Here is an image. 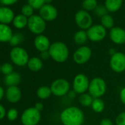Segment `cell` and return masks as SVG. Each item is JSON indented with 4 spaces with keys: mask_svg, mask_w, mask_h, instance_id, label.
<instances>
[{
    "mask_svg": "<svg viewBox=\"0 0 125 125\" xmlns=\"http://www.w3.org/2000/svg\"><path fill=\"white\" fill-rule=\"evenodd\" d=\"M60 120L62 125H83L85 121V114L80 107L70 106L61 111Z\"/></svg>",
    "mask_w": 125,
    "mask_h": 125,
    "instance_id": "6da1fadb",
    "label": "cell"
},
{
    "mask_svg": "<svg viewBox=\"0 0 125 125\" xmlns=\"http://www.w3.org/2000/svg\"><path fill=\"white\" fill-rule=\"evenodd\" d=\"M48 52L50 58L58 63L65 62L69 57V49L67 45L61 41H56L51 43Z\"/></svg>",
    "mask_w": 125,
    "mask_h": 125,
    "instance_id": "7a4b0ae2",
    "label": "cell"
},
{
    "mask_svg": "<svg viewBox=\"0 0 125 125\" xmlns=\"http://www.w3.org/2000/svg\"><path fill=\"white\" fill-rule=\"evenodd\" d=\"M107 91V83L104 79L99 77L93 78L90 81L88 93L94 98H101Z\"/></svg>",
    "mask_w": 125,
    "mask_h": 125,
    "instance_id": "3957f363",
    "label": "cell"
},
{
    "mask_svg": "<svg viewBox=\"0 0 125 125\" xmlns=\"http://www.w3.org/2000/svg\"><path fill=\"white\" fill-rule=\"evenodd\" d=\"M50 88L52 95L57 97H62L69 93L71 90V84L66 79L58 78L52 83Z\"/></svg>",
    "mask_w": 125,
    "mask_h": 125,
    "instance_id": "277c9868",
    "label": "cell"
},
{
    "mask_svg": "<svg viewBox=\"0 0 125 125\" xmlns=\"http://www.w3.org/2000/svg\"><path fill=\"white\" fill-rule=\"evenodd\" d=\"M10 57L13 62L18 66H24L27 65L30 60L27 52L21 47H14L11 49Z\"/></svg>",
    "mask_w": 125,
    "mask_h": 125,
    "instance_id": "5b68a950",
    "label": "cell"
},
{
    "mask_svg": "<svg viewBox=\"0 0 125 125\" xmlns=\"http://www.w3.org/2000/svg\"><path fill=\"white\" fill-rule=\"evenodd\" d=\"M41 118V114L35 107L26 109L21 117L23 125H37Z\"/></svg>",
    "mask_w": 125,
    "mask_h": 125,
    "instance_id": "8992f818",
    "label": "cell"
},
{
    "mask_svg": "<svg viewBox=\"0 0 125 125\" xmlns=\"http://www.w3.org/2000/svg\"><path fill=\"white\" fill-rule=\"evenodd\" d=\"M90 81L91 80H89L88 77L85 74H77L73 80L72 90L79 95L87 93L88 91Z\"/></svg>",
    "mask_w": 125,
    "mask_h": 125,
    "instance_id": "52a82bcc",
    "label": "cell"
},
{
    "mask_svg": "<svg viewBox=\"0 0 125 125\" xmlns=\"http://www.w3.org/2000/svg\"><path fill=\"white\" fill-rule=\"evenodd\" d=\"M110 67L115 73H123L125 72V54L121 52H116L110 56Z\"/></svg>",
    "mask_w": 125,
    "mask_h": 125,
    "instance_id": "ba28073f",
    "label": "cell"
},
{
    "mask_svg": "<svg viewBox=\"0 0 125 125\" xmlns=\"http://www.w3.org/2000/svg\"><path fill=\"white\" fill-rule=\"evenodd\" d=\"M27 27L31 32L35 35H42L46 27V21L38 15H33L28 18Z\"/></svg>",
    "mask_w": 125,
    "mask_h": 125,
    "instance_id": "9c48e42d",
    "label": "cell"
},
{
    "mask_svg": "<svg viewBox=\"0 0 125 125\" xmlns=\"http://www.w3.org/2000/svg\"><path fill=\"white\" fill-rule=\"evenodd\" d=\"M92 56V51L87 46H81L73 54V60L77 65H83L88 62Z\"/></svg>",
    "mask_w": 125,
    "mask_h": 125,
    "instance_id": "30bf717a",
    "label": "cell"
},
{
    "mask_svg": "<svg viewBox=\"0 0 125 125\" xmlns=\"http://www.w3.org/2000/svg\"><path fill=\"white\" fill-rule=\"evenodd\" d=\"M74 19L76 24L82 30H88L92 26V17L89 13L85 10H81L77 12Z\"/></svg>",
    "mask_w": 125,
    "mask_h": 125,
    "instance_id": "8fae6325",
    "label": "cell"
},
{
    "mask_svg": "<svg viewBox=\"0 0 125 125\" xmlns=\"http://www.w3.org/2000/svg\"><path fill=\"white\" fill-rule=\"evenodd\" d=\"M88 39L92 42H99L104 39L107 35L106 29L101 24L92 25L88 30Z\"/></svg>",
    "mask_w": 125,
    "mask_h": 125,
    "instance_id": "7c38bea8",
    "label": "cell"
},
{
    "mask_svg": "<svg viewBox=\"0 0 125 125\" xmlns=\"http://www.w3.org/2000/svg\"><path fill=\"white\" fill-rule=\"evenodd\" d=\"M39 16L45 21H54L57 16V10L56 8L49 4H45L39 10Z\"/></svg>",
    "mask_w": 125,
    "mask_h": 125,
    "instance_id": "4fadbf2b",
    "label": "cell"
},
{
    "mask_svg": "<svg viewBox=\"0 0 125 125\" xmlns=\"http://www.w3.org/2000/svg\"><path fill=\"white\" fill-rule=\"evenodd\" d=\"M111 41L115 44L121 45L125 43V30L119 27H113L109 33Z\"/></svg>",
    "mask_w": 125,
    "mask_h": 125,
    "instance_id": "5bb4252c",
    "label": "cell"
},
{
    "mask_svg": "<svg viewBox=\"0 0 125 125\" xmlns=\"http://www.w3.org/2000/svg\"><path fill=\"white\" fill-rule=\"evenodd\" d=\"M34 46L38 51H39L40 52H43L49 50L51 46V43L49 41V39L46 35H37L34 40Z\"/></svg>",
    "mask_w": 125,
    "mask_h": 125,
    "instance_id": "9a60e30c",
    "label": "cell"
},
{
    "mask_svg": "<svg viewBox=\"0 0 125 125\" xmlns=\"http://www.w3.org/2000/svg\"><path fill=\"white\" fill-rule=\"evenodd\" d=\"M5 96L9 102L17 103L21 99V91L18 86H10L7 89Z\"/></svg>",
    "mask_w": 125,
    "mask_h": 125,
    "instance_id": "2e32d148",
    "label": "cell"
},
{
    "mask_svg": "<svg viewBox=\"0 0 125 125\" xmlns=\"http://www.w3.org/2000/svg\"><path fill=\"white\" fill-rule=\"evenodd\" d=\"M15 18L13 11L8 7L0 8V24H8L13 22Z\"/></svg>",
    "mask_w": 125,
    "mask_h": 125,
    "instance_id": "e0dca14e",
    "label": "cell"
},
{
    "mask_svg": "<svg viewBox=\"0 0 125 125\" xmlns=\"http://www.w3.org/2000/svg\"><path fill=\"white\" fill-rule=\"evenodd\" d=\"M12 36V29L8 24H0V42H9Z\"/></svg>",
    "mask_w": 125,
    "mask_h": 125,
    "instance_id": "ac0fdd59",
    "label": "cell"
},
{
    "mask_svg": "<svg viewBox=\"0 0 125 125\" xmlns=\"http://www.w3.org/2000/svg\"><path fill=\"white\" fill-rule=\"evenodd\" d=\"M43 66V60L38 57H32L30 58L28 62H27V66L29 69L32 72H37L42 69Z\"/></svg>",
    "mask_w": 125,
    "mask_h": 125,
    "instance_id": "d6986e66",
    "label": "cell"
},
{
    "mask_svg": "<svg viewBox=\"0 0 125 125\" xmlns=\"http://www.w3.org/2000/svg\"><path fill=\"white\" fill-rule=\"evenodd\" d=\"M21 75L17 72H13L7 75L5 78V83L8 86H17L21 82Z\"/></svg>",
    "mask_w": 125,
    "mask_h": 125,
    "instance_id": "ffe728a7",
    "label": "cell"
},
{
    "mask_svg": "<svg viewBox=\"0 0 125 125\" xmlns=\"http://www.w3.org/2000/svg\"><path fill=\"white\" fill-rule=\"evenodd\" d=\"M88 40L87 31L85 30H79L77 32H75L74 35V41L77 45L79 46H84V44L87 42Z\"/></svg>",
    "mask_w": 125,
    "mask_h": 125,
    "instance_id": "44dd1931",
    "label": "cell"
},
{
    "mask_svg": "<svg viewBox=\"0 0 125 125\" xmlns=\"http://www.w3.org/2000/svg\"><path fill=\"white\" fill-rule=\"evenodd\" d=\"M123 3V0H105L104 6L109 12H116L118 11Z\"/></svg>",
    "mask_w": 125,
    "mask_h": 125,
    "instance_id": "7402d4cb",
    "label": "cell"
},
{
    "mask_svg": "<svg viewBox=\"0 0 125 125\" xmlns=\"http://www.w3.org/2000/svg\"><path fill=\"white\" fill-rule=\"evenodd\" d=\"M27 24H28L27 17H26L22 14L16 16L13 21V26L17 29H23L27 25Z\"/></svg>",
    "mask_w": 125,
    "mask_h": 125,
    "instance_id": "603a6c76",
    "label": "cell"
},
{
    "mask_svg": "<svg viewBox=\"0 0 125 125\" xmlns=\"http://www.w3.org/2000/svg\"><path fill=\"white\" fill-rule=\"evenodd\" d=\"M36 94L37 96L40 99H49L52 95V92L51 90V88L49 86H41L38 88L37 91H36Z\"/></svg>",
    "mask_w": 125,
    "mask_h": 125,
    "instance_id": "cb8c5ba5",
    "label": "cell"
},
{
    "mask_svg": "<svg viewBox=\"0 0 125 125\" xmlns=\"http://www.w3.org/2000/svg\"><path fill=\"white\" fill-rule=\"evenodd\" d=\"M91 108L93 111L97 113H100L104 111L105 108V104L101 98H95L91 104Z\"/></svg>",
    "mask_w": 125,
    "mask_h": 125,
    "instance_id": "d4e9b609",
    "label": "cell"
},
{
    "mask_svg": "<svg viewBox=\"0 0 125 125\" xmlns=\"http://www.w3.org/2000/svg\"><path fill=\"white\" fill-rule=\"evenodd\" d=\"M78 100L82 106L88 107L91 106L92 102L94 101V98L88 93H84L79 96Z\"/></svg>",
    "mask_w": 125,
    "mask_h": 125,
    "instance_id": "484cf974",
    "label": "cell"
},
{
    "mask_svg": "<svg viewBox=\"0 0 125 125\" xmlns=\"http://www.w3.org/2000/svg\"><path fill=\"white\" fill-rule=\"evenodd\" d=\"M101 25L103 26L106 30L110 29L111 30L114 25V20L110 15H105L101 18Z\"/></svg>",
    "mask_w": 125,
    "mask_h": 125,
    "instance_id": "4316f807",
    "label": "cell"
},
{
    "mask_svg": "<svg viewBox=\"0 0 125 125\" xmlns=\"http://www.w3.org/2000/svg\"><path fill=\"white\" fill-rule=\"evenodd\" d=\"M83 9L86 11H91L94 10L97 5V1L96 0H84L83 5H82Z\"/></svg>",
    "mask_w": 125,
    "mask_h": 125,
    "instance_id": "83f0119b",
    "label": "cell"
},
{
    "mask_svg": "<svg viewBox=\"0 0 125 125\" xmlns=\"http://www.w3.org/2000/svg\"><path fill=\"white\" fill-rule=\"evenodd\" d=\"M23 39H24V37L21 34L16 33L15 35H13V36H12V38L9 42H10L11 46L16 47L21 42H22Z\"/></svg>",
    "mask_w": 125,
    "mask_h": 125,
    "instance_id": "f1b7e54d",
    "label": "cell"
},
{
    "mask_svg": "<svg viewBox=\"0 0 125 125\" xmlns=\"http://www.w3.org/2000/svg\"><path fill=\"white\" fill-rule=\"evenodd\" d=\"M28 4L34 10H40L44 5V0H28Z\"/></svg>",
    "mask_w": 125,
    "mask_h": 125,
    "instance_id": "f546056e",
    "label": "cell"
},
{
    "mask_svg": "<svg viewBox=\"0 0 125 125\" xmlns=\"http://www.w3.org/2000/svg\"><path fill=\"white\" fill-rule=\"evenodd\" d=\"M33 12H34V9L29 4L24 5L21 8L22 15L25 16L27 18H30L32 16H33Z\"/></svg>",
    "mask_w": 125,
    "mask_h": 125,
    "instance_id": "4dcf8cb0",
    "label": "cell"
},
{
    "mask_svg": "<svg viewBox=\"0 0 125 125\" xmlns=\"http://www.w3.org/2000/svg\"><path fill=\"white\" fill-rule=\"evenodd\" d=\"M1 72L5 74V75H8L11 73L13 72V66L10 63H8V62H6V63H4L3 65H2L1 66Z\"/></svg>",
    "mask_w": 125,
    "mask_h": 125,
    "instance_id": "1f68e13d",
    "label": "cell"
},
{
    "mask_svg": "<svg viewBox=\"0 0 125 125\" xmlns=\"http://www.w3.org/2000/svg\"><path fill=\"white\" fill-rule=\"evenodd\" d=\"M107 9L106 8L105 6H103V5H98L96 9L94 10V13L95 14L98 16V17H100L102 18V16H105L107 14Z\"/></svg>",
    "mask_w": 125,
    "mask_h": 125,
    "instance_id": "d6a6232c",
    "label": "cell"
},
{
    "mask_svg": "<svg viewBox=\"0 0 125 125\" xmlns=\"http://www.w3.org/2000/svg\"><path fill=\"white\" fill-rule=\"evenodd\" d=\"M18 115H19L18 110L15 108L10 109L7 113V117H8V120H10V121H15L17 118Z\"/></svg>",
    "mask_w": 125,
    "mask_h": 125,
    "instance_id": "836d02e7",
    "label": "cell"
},
{
    "mask_svg": "<svg viewBox=\"0 0 125 125\" xmlns=\"http://www.w3.org/2000/svg\"><path fill=\"white\" fill-rule=\"evenodd\" d=\"M115 125H125V111L120 113L115 118Z\"/></svg>",
    "mask_w": 125,
    "mask_h": 125,
    "instance_id": "e575fe53",
    "label": "cell"
},
{
    "mask_svg": "<svg viewBox=\"0 0 125 125\" xmlns=\"http://www.w3.org/2000/svg\"><path fill=\"white\" fill-rule=\"evenodd\" d=\"M119 99L121 103L125 105V87L121 89L119 93Z\"/></svg>",
    "mask_w": 125,
    "mask_h": 125,
    "instance_id": "d590c367",
    "label": "cell"
},
{
    "mask_svg": "<svg viewBox=\"0 0 125 125\" xmlns=\"http://www.w3.org/2000/svg\"><path fill=\"white\" fill-rule=\"evenodd\" d=\"M99 125H114V124L111 119H110L108 118H104L101 120Z\"/></svg>",
    "mask_w": 125,
    "mask_h": 125,
    "instance_id": "8d00e7d4",
    "label": "cell"
},
{
    "mask_svg": "<svg viewBox=\"0 0 125 125\" xmlns=\"http://www.w3.org/2000/svg\"><path fill=\"white\" fill-rule=\"evenodd\" d=\"M17 1L18 0H0V3L4 5L8 6V5H12L15 4Z\"/></svg>",
    "mask_w": 125,
    "mask_h": 125,
    "instance_id": "74e56055",
    "label": "cell"
},
{
    "mask_svg": "<svg viewBox=\"0 0 125 125\" xmlns=\"http://www.w3.org/2000/svg\"><path fill=\"white\" fill-rule=\"evenodd\" d=\"M40 58L41 60H46L49 58H50V55H49V52L48 51H46V52H41V57Z\"/></svg>",
    "mask_w": 125,
    "mask_h": 125,
    "instance_id": "f35d334b",
    "label": "cell"
},
{
    "mask_svg": "<svg viewBox=\"0 0 125 125\" xmlns=\"http://www.w3.org/2000/svg\"><path fill=\"white\" fill-rule=\"evenodd\" d=\"M5 115H6V111L5 107L2 104H0V120L4 118Z\"/></svg>",
    "mask_w": 125,
    "mask_h": 125,
    "instance_id": "ab89813d",
    "label": "cell"
},
{
    "mask_svg": "<svg viewBox=\"0 0 125 125\" xmlns=\"http://www.w3.org/2000/svg\"><path fill=\"white\" fill-rule=\"evenodd\" d=\"M35 107L38 110H39L40 112L43 109V103H41V102H37L35 104Z\"/></svg>",
    "mask_w": 125,
    "mask_h": 125,
    "instance_id": "60d3db41",
    "label": "cell"
},
{
    "mask_svg": "<svg viewBox=\"0 0 125 125\" xmlns=\"http://www.w3.org/2000/svg\"><path fill=\"white\" fill-rule=\"evenodd\" d=\"M69 94V96L70 97V98H72V99H73V98H75L76 97V96H77V93L75 92V91H74L73 90L71 91H69V93L68 94Z\"/></svg>",
    "mask_w": 125,
    "mask_h": 125,
    "instance_id": "b9f144b4",
    "label": "cell"
},
{
    "mask_svg": "<svg viewBox=\"0 0 125 125\" xmlns=\"http://www.w3.org/2000/svg\"><path fill=\"white\" fill-rule=\"evenodd\" d=\"M3 96H4V89L2 88V86H0V101L2 100Z\"/></svg>",
    "mask_w": 125,
    "mask_h": 125,
    "instance_id": "7bdbcfd3",
    "label": "cell"
},
{
    "mask_svg": "<svg viewBox=\"0 0 125 125\" xmlns=\"http://www.w3.org/2000/svg\"><path fill=\"white\" fill-rule=\"evenodd\" d=\"M52 1H53V0H44V2H45V4H49Z\"/></svg>",
    "mask_w": 125,
    "mask_h": 125,
    "instance_id": "ee69618b",
    "label": "cell"
},
{
    "mask_svg": "<svg viewBox=\"0 0 125 125\" xmlns=\"http://www.w3.org/2000/svg\"><path fill=\"white\" fill-rule=\"evenodd\" d=\"M1 66H2L0 65V73H2V72H1Z\"/></svg>",
    "mask_w": 125,
    "mask_h": 125,
    "instance_id": "f6af8a7d",
    "label": "cell"
}]
</instances>
